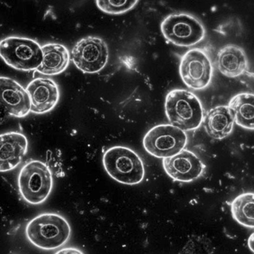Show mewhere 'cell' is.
Segmentation results:
<instances>
[{
  "mask_svg": "<svg viewBox=\"0 0 254 254\" xmlns=\"http://www.w3.org/2000/svg\"><path fill=\"white\" fill-rule=\"evenodd\" d=\"M248 245L251 251L254 252V234L249 237L248 241Z\"/></svg>",
  "mask_w": 254,
  "mask_h": 254,
  "instance_id": "cell-23",
  "label": "cell"
},
{
  "mask_svg": "<svg viewBox=\"0 0 254 254\" xmlns=\"http://www.w3.org/2000/svg\"><path fill=\"white\" fill-rule=\"evenodd\" d=\"M254 102L253 94L244 93L233 97L228 105L234 114L236 124L247 129H254Z\"/></svg>",
  "mask_w": 254,
  "mask_h": 254,
  "instance_id": "cell-17",
  "label": "cell"
},
{
  "mask_svg": "<svg viewBox=\"0 0 254 254\" xmlns=\"http://www.w3.org/2000/svg\"><path fill=\"white\" fill-rule=\"evenodd\" d=\"M28 141L23 134L10 132L0 134V173L12 170L27 153Z\"/></svg>",
  "mask_w": 254,
  "mask_h": 254,
  "instance_id": "cell-13",
  "label": "cell"
},
{
  "mask_svg": "<svg viewBox=\"0 0 254 254\" xmlns=\"http://www.w3.org/2000/svg\"><path fill=\"white\" fill-rule=\"evenodd\" d=\"M18 187L20 194L27 202L32 205L44 202L53 187V178L49 167L38 160L29 161L19 173Z\"/></svg>",
  "mask_w": 254,
  "mask_h": 254,
  "instance_id": "cell-4",
  "label": "cell"
},
{
  "mask_svg": "<svg viewBox=\"0 0 254 254\" xmlns=\"http://www.w3.org/2000/svg\"><path fill=\"white\" fill-rule=\"evenodd\" d=\"M162 164L168 176L181 182H190L198 179L205 168L195 154L185 149L173 157L163 159Z\"/></svg>",
  "mask_w": 254,
  "mask_h": 254,
  "instance_id": "cell-10",
  "label": "cell"
},
{
  "mask_svg": "<svg viewBox=\"0 0 254 254\" xmlns=\"http://www.w3.org/2000/svg\"><path fill=\"white\" fill-rule=\"evenodd\" d=\"M138 1H96L98 7L103 12L111 14H120L132 9Z\"/></svg>",
  "mask_w": 254,
  "mask_h": 254,
  "instance_id": "cell-20",
  "label": "cell"
},
{
  "mask_svg": "<svg viewBox=\"0 0 254 254\" xmlns=\"http://www.w3.org/2000/svg\"><path fill=\"white\" fill-rule=\"evenodd\" d=\"M254 195L246 193L236 197L231 203V211L233 218L241 225L253 228Z\"/></svg>",
  "mask_w": 254,
  "mask_h": 254,
  "instance_id": "cell-18",
  "label": "cell"
},
{
  "mask_svg": "<svg viewBox=\"0 0 254 254\" xmlns=\"http://www.w3.org/2000/svg\"><path fill=\"white\" fill-rule=\"evenodd\" d=\"M202 123L210 137L222 139L232 132L235 123V116L228 106H219L207 113Z\"/></svg>",
  "mask_w": 254,
  "mask_h": 254,
  "instance_id": "cell-16",
  "label": "cell"
},
{
  "mask_svg": "<svg viewBox=\"0 0 254 254\" xmlns=\"http://www.w3.org/2000/svg\"><path fill=\"white\" fill-rule=\"evenodd\" d=\"M186 132L171 124L155 126L148 131L143 139L145 151L159 158L173 157L184 149L187 143Z\"/></svg>",
  "mask_w": 254,
  "mask_h": 254,
  "instance_id": "cell-6",
  "label": "cell"
},
{
  "mask_svg": "<svg viewBox=\"0 0 254 254\" xmlns=\"http://www.w3.org/2000/svg\"><path fill=\"white\" fill-rule=\"evenodd\" d=\"M42 60L36 70L46 75H56L64 71L68 67L70 55L64 46L48 44L41 47Z\"/></svg>",
  "mask_w": 254,
  "mask_h": 254,
  "instance_id": "cell-15",
  "label": "cell"
},
{
  "mask_svg": "<svg viewBox=\"0 0 254 254\" xmlns=\"http://www.w3.org/2000/svg\"><path fill=\"white\" fill-rule=\"evenodd\" d=\"M31 103V112L44 114L57 105L60 91L56 82L49 78L39 77L30 82L26 89Z\"/></svg>",
  "mask_w": 254,
  "mask_h": 254,
  "instance_id": "cell-12",
  "label": "cell"
},
{
  "mask_svg": "<svg viewBox=\"0 0 254 254\" xmlns=\"http://www.w3.org/2000/svg\"><path fill=\"white\" fill-rule=\"evenodd\" d=\"M102 162L109 175L121 184L135 185L144 179L143 163L130 148L122 146L111 147L104 153Z\"/></svg>",
  "mask_w": 254,
  "mask_h": 254,
  "instance_id": "cell-3",
  "label": "cell"
},
{
  "mask_svg": "<svg viewBox=\"0 0 254 254\" xmlns=\"http://www.w3.org/2000/svg\"><path fill=\"white\" fill-rule=\"evenodd\" d=\"M179 72L183 81L188 88L201 90L209 85L213 78L214 67L210 58L205 51L194 48L182 57Z\"/></svg>",
  "mask_w": 254,
  "mask_h": 254,
  "instance_id": "cell-8",
  "label": "cell"
},
{
  "mask_svg": "<svg viewBox=\"0 0 254 254\" xmlns=\"http://www.w3.org/2000/svg\"><path fill=\"white\" fill-rule=\"evenodd\" d=\"M248 59L245 51L238 46H225L217 54V67L226 77L236 78L244 75L248 71Z\"/></svg>",
  "mask_w": 254,
  "mask_h": 254,
  "instance_id": "cell-14",
  "label": "cell"
},
{
  "mask_svg": "<svg viewBox=\"0 0 254 254\" xmlns=\"http://www.w3.org/2000/svg\"><path fill=\"white\" fill-rule=\"evenodd\" d=\"M9 115V114L6 110L0 105V123L4 121L6 117Z\"/></svg>",
  "mask_w": 254,
  "mask_h": 254,
  "instance_id": "cell-22",
  "label": "cell"
},
{
  "mask_svg": "<svg viewBox=\"0 0 254 254\" xmlns=\"http://www.w3.org/2000/svg\"><path fill=\"white\" fill-rule=\"evenodd\" d=\"M71 235L67 221L55 213L40 214L27 225L26 235L35 247L45 250H53L64 245Z\"/></svg>",
  "mask_w": 254,
  "mask_h": 254,
  "instance_id": "cell-1",
  "label": "cell"
},
{
  "mask_svg": "<svg viewBox=\"0 0 254 254\" xmlns=\"http://www.w3.org/2000/svg\"><path fill=\"white\" fill-rule=\"evenodd\" d=\"M0 105L9 115L16 118L31 112V103L26 90L15 80L0 76Z\"/></svg>",
  "mask_w": 254,
  "mask_h": 254,
  "instance_id": "cell-11",
  "label": "cell"
},
{
  "mask_svg": "<svg viewBox=\"0 0 254 254\" xmlns=\"http://www.w3.org/2000/svg\"><path fill=\"white\" fill-rule=\"evenodd\" d=\"M215 248L210 240L203 235H190L179 254H214Z\"/></svg>",
  "mask_w": 254,
  "mask_h": 254,
  "instance_id": "cell-19",
  "label": "cell"
},
{
  "mask_svg": "<svg viewBox=\"0 0 254 254\" xmlns=\"http://www.w3.org/2000/svg\"><path fill=\"white\" fill-rule=\"evenodd\" d=\"M55 254H84L80 250L75 248H65L57 252Z\"/></svg>",
  "mask_w": 254,
  "mask_h": 254,
  "instance_id": "cell-21",
  "label": "cell"
},
{
  "mask_svg": "<svg viewBox=\"0 0 254 254\" xmlns=\"http://www.w3.org/2000/svg\"><path fill=\"white\" fill-rule=\"evenodd\" d=\"M108 46L101 38L88 36L75 45L71 59L75 66L84 73H95L103 69L108 62Z\"/></svg>",
  "mask_w": 254,
  "mask_h": 254,
  "instance_id": "cell-9",
  "label": "cell"
},
{
  "mask_svg": "<svg viewBox=\"0 0 254 254\" xmlns=\"http://www.w3.org/2000/svg\"><path fill=\"white\" fill-rule=\"evenodd\" d=\"M166 116L171 125L184 131L198 128L204 118L203 108L200 99L192 92L175 89L166 97Z\"/></svg>",
  "mask_w": 254,
  "mask_h": 254,
  "instance_id": "cell-2",
  "label": "cell"
},
{
  "mask_svg": "<svg viewBox=\"0 0 254 254\" xmlns=\"http://www.w3.org/2000/svg\"><path fill=\"white\" fill-rule=\"evenodd\" d=\"M163 35L173 44L181 47L195 46L202 41L205 30L200 21L185 13L171 14L161 23Z\"/></svg>",
  "mask_w": 254,
  "mask_h": 254,
  "instance_id": "cell-7",
  "label": "cell"
},
{
  "mask_svg": "<svg viewBox=\"0 0 254 254\" xmlns=\"http://www.w3.org/2000/svg\"><path fill=\"white\" fill-rule=\"evenodd\" d=\"M0 57L13 68L29 71L40 66L42 52L40 45L33 39L9 37L0 41Z\"/></svg>",
  "mask_w": 254,
  "mask_h": 254,
  "instance_id": "cell-5",
  "label": "cell"
}]
</instances>
